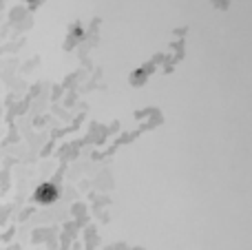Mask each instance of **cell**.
I'll return each mask as SVG.
<instances>
[{
  "label": "cell",
  "mask_w": 252,
  "mask_h": 250,
  "mask_svg": "<svg viewBox=\"0 0 252 250\" xmlns=\"http://www.w3.org/2000/svg\"><path fill=\"white\" fill-rule=\"evenodd\" d=\"M35 199H38V202H42V204L56 202V199H58V190H56V186H51V184H42V186H38V190H35Z\"/></svg>",
  "instance_id": "6da1fadb"
}]
</instances>
